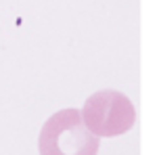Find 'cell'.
Wrapping results in <instances>:
<instances>
[{
    "label": "cell",
    "instance_id": "7a4b0ae2",
    "mask_svg": "<svg viewBox=\"0 0 159 155\" xmlns=\"http://www.w3.org/2000/svg\"><path fill=\"white\" fill-rule=\"evenodd\" d=\"M80 115L84 126L96 139L126 134L136 122V109L132 101L117 90H98L90 94Z\"/></svg>",
    "mask_w": 159,
    "mask_h": 155
},
{
    "label": "cell",
    "instance_id": "6da1fadb",
    "mask_svg": "<svg viewBox=\"0 0 159 155\" xmlns=\"http://www.w3.org/2000/svg\"><path fill=\"white\" fill-rule=\"evenodd\" d=\"M101 143L88 130L78 109H61L50 115L38 139L40 155H96Z\"/></svg>",
    "mask_w": 159,
    "mask_h": 155
}]
</instances>
